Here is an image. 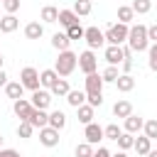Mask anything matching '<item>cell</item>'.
<instances>
[{
	"label": "cell",
	"mask_w": 157,
	"mask_h": 157,
	"mask_svg": "<svg viewBox=\"0 0 157 157\" xmlns=\"http://www.w3.org/2000/svg\"><path fill=\"white\" fill-rule=\"evenodd\" d=\"M76 66H78V54H74L71 49L59 52V56H56V61H54V69H56V74H59L61 78L71 76V74L76 71Z\"/></svg>",
	"instance_id": "cell-1"
},
{
	"label": "cell",
	"mask_w": 157,
	"mask_h": 157,
	"mask_svg": "<svg viewBox=\"0 0 157 157\" xmlns=\"http://www.w3.org/2000/svg\"><path fill=\"white\" fill-rule=\"evenodd\" d=\"M128 47L132 52H147L150 49V39H147V27L145 25H132L130 34H128Z\"/></svg>",
	"instance_id": "cell-2"
},
{
	"label": "cell",
	"mask_w": 157,
	"mask_h": 157,
	"mask_svg": "<svg viewBox=\"0 0 157 157\" xmlns=\"http://www.w3.org/2000/svg\"><path fill=\"white\" fill-rule=\"evenodd\" d=\"M105 44H125L128 42V34H130V25L125 22H113L105 27Z\"/></svg>",
	"instance_id": "cell-3"
},
{
	"label": "cell",
	"mask_w": 157,
	"mask_h": 157,
	"mask_svg": "<svg viewBox=\"0 0 157 157\" xmlns=\"http://www.w3.org/2000/svg\"><path fill=\"white\" fill-rule=\"evenodd\" d=\"M20 81H22V86H25V88H29V91H37V88H42L39 71H37L34 66H25V69L20 71Z\"/></svg>",
	"instance_id": "cell-4"
},
{
	"label": "cell",
	"mask_w": 157,
	"mask_h": 157,
	"mask_svg": "<svg viewBox=\"0 0 157 157\" xmlns=\"http://www.w3.org/2000/svg\"><path fill=\"white\" fill-rule=\"evenodd\" d=\"M78 69H81L83 74H93V71L98 69V56H96L93 49H86V52L78 54Z\"/></svg>",
	"instance_id": "cell-5"
},
{
	"label": "cell",
	"mask_w": 157,
	"mask_h": 157,
	"mask_svg": "<svg viewBox=\"0 0 157 157\" xmlns=\"http://www.w3.org/2000/svg\"><path fill=\"white\" fill-rule=\"evenodd\" d=\"M83 39H86V44H88V49H101L103 44H105V34L98 29V27H86V34H83Z\"/></svg>",
	"instance_id": "cell-6"
},
{
	"label": "cell",
	"mask_w": 157,
	"mask_h": 157,
	"mask_svg": "<svg viewBox=\"0 0 157 157\" xmlns=\"http://www.w3.org/2000/svg\"><path fill=\"white\" fill-rule=\"evenodd\" d=\"M103 59H105L110 66L123 64V59H125V54H123V44H108V47L103 49Z\"/></svg>",
	"instance_id": "cell-7"
},
{
	"label": "cell",
	"mask_w": 157,
	"mask_h": 157,
	"mask_svg": "<svg viewBox=\"0 0 157 157\" xmlns=\"http://www.w3.org/2000/svg\"><path fill=\"white\" fill-rule=\"evenodd\" d=\"M103 76L98 74V71H93V74H86V78H83V91L86 93H103Z\"/></svg>",
	"instance_id": "cell-8"
},
{
	"label": "cell",
	"mask_w": 157,
	"mask_h": 157,
	"mask_svg": "<svg viewBox=\"0 0 157 157\" xmlns=\"http://www.w3.org/2000/svg\"><path fill=\"white\" fill-rule=\"evenodd\" d=\"M52 98H54V96H52V91H49V88H37V91H32V98H29V101H32V105H34V108L47 110V108L52 105Z\"/></svg>",
	"instance_id": "cell-9"
},
{
	"label": "cell",
	"mask_w": 157,
	"mask_h": 157,
	"mask_svg": "<svg viewBox=\"0 0 157 157\" xmlns=\"http://www.w3.org/2000/svg\"><path fill=\"white\" fill-rule=\"evenodd\" d=\"M32 110H34V105H32L29 98H17V101H12V113H15L20 120H27V118L32 115Z\"/></svg>",
	"instance_id": "cell-10"
},
{
	"label": "cell",
	"mask_w": 157,
	"mask_h": 157,
	"mask_svg": "<svg viewBox=\"0 0 157 157\" xmlns=\"http://www.w3.org/2000/svg\"><path fill=\"white\" fill-rule=\"evenodd\" d=\"M83 137H86V142H91L93 147L105 137V132H103V128L98 125V123H88L86 128H83Z\"/></svg>",
	"instance_id": "cell-11"
},
{
	"label": "cell",
	"mask_w": 157,
	"mask_h": 157,
	"mask_svg": "<svg viewBox=\"0 0 157 157\" xmlns=\"http://www.w3.org/2000/svg\"><path fill=\"white\" fill-rule=\"evenodd\" d=\"M39 142H42L44 147H56V145H59V130L52 128V125H44V128L39 130Z\"/></svg>",
	"instance_id": "cell-12"
},
{
	"label": "cell",
	"mask_w": 157,
	"mask_h": 157,
	"mask_svg": "<svg viewBox=\"0 0 157 157\" xmlns=\"http://www.w3.org/2000/svg\"><path fill=\"white\" fill-rule=\"evenodd\" d=\"M142 128H145V120H142L140 115L130 113V115L125 118V125H123V130H125V132H132V135H137Z\"/></svg>",
	"instance_id": "cell-13"
},
{
	"label": "cell",
	"mask_w": 157,
	"mask_h": 157,
	"mask_svg": "<svg viewBox=\"0 0 157 157\" xmlns=\"http://www.w3.org/2000/svg\"><path fill=\"white\" fill-rule=\"evenodd\" d=\"M27 120H29L37 130H42L44 125H49V113H47V110H42V108H34V110H32V115H29Z\"/></svg>",
	"instance_id": "cell-14"
},
{
	"label": "cell",
	"mask_w": 157,
	"mask_h": 157,
	"mask_svg": "<svg viewBox=\"0 0 157 157\" xmlns=\"http://www.w3.org/2000/svg\"><path fill=\"white\" fill-rule=\"evenodd\" d=\"M132 150H135L140 157H145V155L152 150V140H150V137L142 132V135H137V137H135V145H132Z\"/></svg>",
	"instance_id": "cell-15"
},
{
	"label": "cell",
	"mask_w": 157,
	"mask_h": 157,
	"mask_svg": "<svg viewBox=\"0 0 157 157\" xmlns=\"http://www.w3.org/2000/svg\"><path fill=\"white\" fill-rule=\"evenodd\" d=\"M52 47H54L56 52H64V49H69V47H71V39H69V34H66V32H54V34H52Z\"/></svg>",
	"instance_id": "cell-16"
},
{
	"label": "cell",
	"mask_w": 157,
	"mask_h": 157,
	"mask_svg": "<svg viewBox=\"0 0 157 157\" xmlns=\"http://www.w3.org/2000/svg\"><path fill=\"white\" fill-rule=\"evenodd\" d=\"M5 93H7V98H12V101L25 98V86H22V81H7Z\"/></svg>",
	"instance_id": "cell-17"
},
{
	"label": "cell",
	"mask_w": 157,
	"mask_h": 157,
	"mask_svg": "<svg viewBox=\"0 0 157 157\" xmlns=\"http://www.w3.org/2000/svg\"><path fill=\"white\" fill-rule=\"evenodd\" d=\"M130 113H132V103H130V101H125V98H123V101H115V105H113V115H115V118H123V120H125Z\"/></svg>",
	"instance_id": "cell-18"
},
{
	"label": "cell",
	"mask_w": 157,
	"mask_h": 157,
	"mask_svg": "<svg viewBox=\"0 0 157 157\" xmlns=\"http://www.w3.org/2000/svg\"><path fill=\"white\" fill-rule=\"evenodd\" d=\"M93 105H88V103H83V105H78L76 108V118H78V123H83V125H88V123H93Z\"/></svg>",
	"instance_id": "cell-19"
},
{
	"label": "cell",
	"mask_w": 157,
	"mask_h": 157,
	"mask_svg": "<svg viewBox=\"0 0 157 157\" xmlns=\"http://www.w3.org/2000/svg\"><path fill=\"white\" fill-rule=\"evenodd\" d=\"M39 20H42L44 25H52V22H56V20H59V10H56L54 5H44V7H42V12H39Z\"/></svg>",
	"instance_id": "cell-20"
},
{
	"label": "cell",
	"mask_w": 157,
	"mask_h": 157,
	"mask_svg": "<svg viewBox=\"0 0 157 157\" xmlns=\"http://www.w3.org/2000/svg\"><path fill=\"white\" fill-rule=\"evenodd\" d=\"M17 27H20V20H17L15 15H5V17H0V32L10 34V32H15Z\"/></svg>",
	"instance_id": "cell-21"
},
{
	"label": "cell",
	"mask_w": 157,
	"mask_h": 157,
	"mask_svg": "<svg viewBox=\"0 0 157 157\" xmlns=\"http://www.w3.org/2000/svg\"><path fill=\"white\" fill-rule=\"evenodd\" d=\"M42 34H44V22H29L25 27V37L27 39H42Z\"/></svg>",
	"instance_id": "cell-22"
},
{
	"label": "cell",
	"mask_w": 157,
	"mask_h": 157,
	"mask_svg": "<svg viewBox=\"0 0 157 157\" xmlns=\"http://www.w3.org/2000/svg\"><path fill=\"white\" fill-rule=\"evenodd\" d=\"M115 86H118V91H120V93H130V91L135 88V78H132L130 74H120V76H118V81H115Z\"/></svg>",
	"instance_id": "cell-23"
},
{
	"label": "cell",
	"mask_w": 157,
	"mask_h": 157,
	"mask_svg": "<svg viewBox=\"0 0 157 157\" xmlns=\"http://www.w3.org/2000/svg\"><path fill=\"white\" fill-rule=\"evenodd\" d=\"M61 27H71V25H76L78 22V15L74 12V10H59V20H56Z\"/></svg>",
	"instance_id": "cell-24"
},
{
	"label": "cell",
	"mask_w": 157,
	"mask_h": 157,
	"mask_svg": "<svg viewBox=\"0 0 157 157\" xmlns=\"http://www.w3.org/2000/svg\"><path fill=\"white\" fill-rule=\"evenodd\" d=\"M56 78H59L56 69H44V71H39V81H42V88H52Z\"/></svg>",
	"instance_id": "cell-25"
},
{
	"label": "cell",
	"mask_w": 157,
	"mask_h": 157,
	"mask_svg": "<svg viewBox=\"0 0 157 157\" xmlns=\"http://www.w3.org/2000/svg\"><path fill=\"white\" fill-rule=\"evenodd\" d=\"M66 103L71 105V108H78V105H83L86 103V91H69L66 93Z\"/></svg>",
	"instance_id": "cell-26"
},
{
	"label": "cell",
	"mask_w": 157,
	"mask_h": 157,
	"mask_svg": "<svg viewBox=\"0 0 157 157\" xmlns=\"http://www.w3.org/2000/svg\"><path fill=\"white\" fill-rule=\"evenodd\" d=\"M49 125L61 132V130L66 128V115H64V110H52V113H49Z\"/></svg>",
	"instance_id": "cell-27"
},
{
	"label": "cell",
	"mask_w": 157,
	"mask_h": 157,
	"mask_svg": "<svg viewBox=\"0 0 157 157\" xmlns=\"http://www.w3.org/2000/svg\"><path fill=\"white\" fill-rule=\"evenodd\" d=\"M49 91H52V96H64V98H66V93L71 91V86H69V81H66V78H61V76H59Z\"/></svg>",
	"instance_id": "cell-28"
},
{
	"label": "cell",
	"mask_w": 157,
	"mask_h": 157,
	"mask_svg": "<svg viewBox=\"0 0 157 157\" xmlns=\"http://www.w3.org/2000/svg\"><path fill=\"white\" fill-rule=\"evenodd\" d=\"M132 20H135V10H132V5H120V7H118V22L130 25Z\"/></svg>",
	"instance_id": "cell-29"
},
{
	"label": "cell",
	"mask_w": 157,
	"mask_h": 157,
	"mask_svg": "<svg viewBox=\"0 0 157 157\" xmlns=\"http://www.w3.org/2000/svg\"><path fill=\"white\" fill-rule=\"evenodd\" d=\"M91 7H93V5H91V0H76L71 10H74L78 17H86V15H91Z\"/></svg>",
	"instance_id": "cell-30"
},
{
	"label": "cell",
	"mask_w": 157,
	"mask_h": 157,
	"mask_svg": "<svg viewBox=\"0 0 157 157\" xmlns=\"http://www.w3.org/2000/svg\"><path fill=\"white\" fill-rule=\"evenodd\" d=\"M101 76H103V81H105V83H115V81H118V76H120V71H118V66H110V64H108V66L101 71Z\"/></svg>",
	"instance_id": "cell-31"
},
{
	"label": "cell",
	"mask_w": 157,
	"mask_h": 157,
	"mask_svg": "<svg viewBox=\"0 0 157 157\" xmlns=\"http://www.w3.org/2000/svg\"><path fill=\"white\" fill-rule=\"evenodd\" d=\"M66 34H69V39H71V42H74V39H83V34H86V27H81V22H76V25L66 27Z\"/></svg>",
	"instance_id": "cell-32"
},
{
	"label": "cell",
	"mask_w": 157,
	"mask_h": 157,
	"mask_svg": "<svg viewBox=\"0 0 157 157\" xmlns=\"http://www.w3.org/2000/svg\"><path fill=\"white\" fill-rule=\"evenodd\" d=\"M32 132H34V125L29 123V120H20V125H17V137H32Z\"/></svg>",
	"instance_id": "cell-33"
},
{
	"label": "cell",
	"mask_w": 157,
	"mask_h": 157,
	"mask_svg": "<svg viewBox=\"0 0 157 157\" xmlns=\"http://www.w3.org/2000/svg\"><path fill=\"white\" fill-rule=\"evenodd\" d=\"M115 142H118V147H120V150H130V147L135 145V135H132V132H125V130H123V135H120V137H118Z\"/></svg>",
	"instance_id": "cell-34"
},
{
	"label": "cell",
	"mask_w": 157,
	"mask_h": 157,
	"mask_svg": "<svg viewBox=\"0 0 157 157\" xmlns=\"http://www.w3.org/2000/svg\"><path fill=\"white\" fill-rule=\"evenodd\" d=\"M132 10L135 15H147L152 10V0H132Z\"/></svg>",
	"instance_id": "cell-35"
},
{
	"label": "cell",
	"mask_w": 157,
	"mask_h": 157,
	"mask_svg": "<svg viewBox=\"0 0 157 157\" xmlns=\"http://www.w3.org/2000/svg\"><path fill=\"white\" fill-rule=\"evenodd\" d=\"M74 152H76V157H93V145L83 140V142H78V145H76V150H74Z\"/></svg>",
	"instance_id": "cell-36"
},
{
	"label": "cell",
	"mask_w": 157,
	"mask_h": 157,
	"mask_svg": "<svg viewBox=\"0 0 157 157\" xmlns=\"http://www.w3.org/2000/svg\"><path fill=\"white\" fill-rule=\"evenodd\" d=\"M147 66L152 71H157V42H152L150 49H147Z\"/></svg>",
	"instance_id": "cell-37"
},
{
	"label": "cell",
	"mask_w": 157,
	"mask_h": 157,
	"mask_svg": "<svg viewBox=\"0 0 157 157\" xmlns=\"http://www.w3.org/2000/svg\"><path fill=\"white\" fill-rule=\"evenodd\" d=\"M103 132H105V140H118L120 135H123V130L115 125V123H110V125H105L103 128Z\"/></svg>",
	"instance_id": "cell-38"
},
{
	"label": "cell",
	"mask_w": 157,
	"mask_h": 157,
	"mask_svg": "<svg viewBox=\"0 0 157 157\" xmlns=\"http://www.w3.org/2000/svg\"><path fill=\"white\" fill-rule=\"evenodd\" d=\"M142 132H145L150 140H155V137H157V118H152V120H145V128H142Z\"/></svg>",
	"instance_id": "cell-39"
},
{
	"label": "cell",
	"mask_w": 157,
	"mask_h": 157,
	"mask_svg": "<svg viewBox=\"0 0 157 157\" xmlns=\"http://www.w3.org/2000/svg\"><path fill=\"white\" fill-rule=\"evenodd\" d=\"M86 103L93 105V108L103 105V93H86Z\"/></svg>",
	"instance_id": "cell-40"
},
{
	"label": "cell",
	"mask_w": 157,
	"mask_h": 157,
	"mask_svg": "<svg viewBox=\"0 0 157 157\" xmlns=\"http://www.w3.org/2000/svg\"><path fill=\"white\" fill-rule=\"evenodd\" d=\"M2 7H5L7 15H15L20 10V0H2Z\"/></svg>",
	"instance_id": "cell-41"
},
{
	"label": "cell",
	"mask_w": 157,
	"mask_h": 157,
	"mask_svg": "<svg viewBox=\"0 0 157 157\" xmlns=\"http://www.w3.org/2000/svg\"><path fill=\"white\" fill-rule=\"evenodd\" d=\"M93 157H113V152L108 147H98V150H93Z\"/></svg>",
	"instance_id": "cell-42"
},
{
	"label": "cell",
	"mask_w": 157,
	"mask_h": 157,
	"mask_svg": "<svg viewBox=\"0 0 157 157\" xmlns=\"http://www.w3.org/2000/svg\"><path fill=\"white\" fill-rule=\"evenodd\" d=\"M147 39L150 42H157V25H150L147 27Z\"/></svg>",
	"instance_id": "cell-43"
},
{
	"label": "cell",
	"mask_w": 157,
	"mask_h": 157,
	"mask_svg": "<svg viewBox=\"0 0 157 157\" xmlns=\"http://www.w3.org/2000/svg\"><path fill=\"white\" fill-rule=\"evenodd\" d=\"M120 66H123V74H130V71H132V59H123Z\"/></svg>",
	"instance_id": "cell-44"
},
{
	"label": "cell",
	"mask_w": 157,
	"mask_h": 157,
	"mask_svg": "<svg viewBox=\"0 0 157 157\" xmlns=\"http://www.w3.org/2000/svg\"><path fill=\"white\" fill-rule=\"evenodd\" d=\"M0 86H2V88L7 86V74H5V69H0Z\"/></svg>",
	"instance_id": "cell-45"
},
{
	"label": "cell",
	"mask_w": 157,
	"mask_h": 157,
	"mask_svg": "<svg viewBox=\"0 0 157 157\" xmlns=\"http://www.w3.org/2000/svg\"><path fill=\"white\" fill-rule=\"evenodd\" d=\"M12 152H15V150H10V147H7V150H0V157H12Z\"/></svg>",
	"instance_id": "cell-46"
},
{
	"label": "cell",
	"mask_w": 157,
	"mask_h": 157,
	"mask_svg": "<svg viewBox=\"0 0 157 157\" xmlns=\"http://www.w3.org/2000/svg\"><path fill=\"white\" fill-rule=\"evenodd\" d=\"M113 157H128V155H125V150H120V152H115Z\"/></svg>",
	"instance_id": "cell-47"
},
{
	"label": "cell",
	"mask_w": 157,
	"mask_h": 157,
	"mask_svg": "<svg viewBox=\"0 0 157 157\" xmlns=\"http://www.w3.org/2000/svg\"><path fill=\"white\" fill-rule=\"evenodd\" d=\"M145 157H157V150H150V152H147Z\"/></svg>",
	"instance_id": "cell-48"
},
{
	"label": "cell",
	"mask_w": 157,
	"mask_h": 157,
	"mask_svg": "<svg viewBox=\"0 0 157 157\" xmlns=\"http://www.w3.org/2000/svg\"><path fill=\"white\" fill-rule=\"evenodd\" d=\"M2 64H5V56H2V54H0V69H2Z\"/></svg>",
	"instance_id": "cell-49"
},
{
	"label": "cell",
	"mask_w": 157,
	"mask_h": 157,
	"mask_svg": "<svg viewBox=\"0 0 157 157\" xmlns=\"http://www.w3.org/2000/svg\"><path fill=\"white\" fill-rule=\"evenodd\" d=\"M0 150H2V135H0Z\"/></svg>",
	"instance_id": "cell-50"
}]
</instances>
